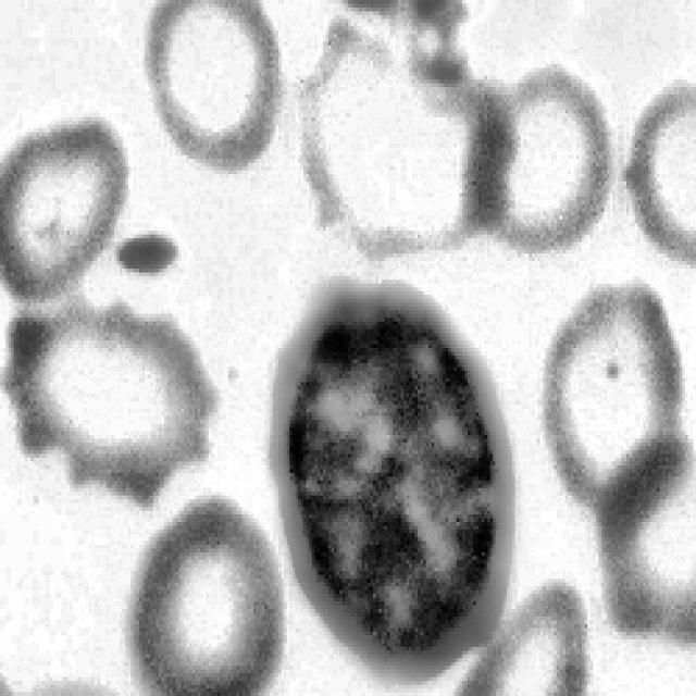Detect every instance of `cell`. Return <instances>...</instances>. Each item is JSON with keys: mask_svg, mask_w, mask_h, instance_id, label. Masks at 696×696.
Returning <instances> with one entry per match:
<instances>
[{"mask_svg": "<svg viewBox=\"0 0 696 696\" xmlns=\"http://www.w3.org/2000/svg\"><path fill=\"white\" fill-rule=\"evenodd\" d=\"M145 69L163 128L187 158L235 173L269 148L283 79L277 36L259 2H158Z\"/></svg>", "mask_w": 696, "mask_h": 696, "instance_id": "5", "label": "cell"}, {"mask_svg": "<svg viewBox=\"0 0 696 696\" xmlns=\"http://www.w3.org/2000/svg\"><path fill=\"white\" fill-rule=\"evenodd\" d=\"M683 374L659 296L647 285L589 293L556 334L543 389L544 425L567 492L591 510L674 442Z\"/></svg>", "mask_w": 696, "mask_h": 696, "instance_id": "4", "label": "cell"}, {"mask_svg": "<svg viewBox=\"0 0 696 696\" xmlns=\"http://www.w3.org/2000/svg\"><path fill=\"white\" fill-rule=\"evenodd\" d=\"M695 87L678 80L642 113L624 182L636 221L667 258L695 263Z\"/></svg>", "mask_w": 696, "mask_h": 696, "instance_id": "10", "label": "cell"}, {"mask_svg": "<svg viewBox=\"0 0 696 696\" xmlns=\"http://www.w3.org/2000/svg\"><path fill=\"white\" fill-rule=\"evenodd\" d=\"M694 451L684 437L594 506L604 599L620 633L695 644Z\"/></svg>", "mask_w": 696, "mask_h": 696, "instance_id": "8", "label": "cell"}, {"mask_svg": "<svg viewBox=\"0 0 696 696\" xmlns=\"http://www.w3.org/2000/svg\"><path fill=\"white\" fill-rule=\"evenodd\" d=\"M127 191L123 144L101 119L16 141L0 175L1 277L10 297L32 307L74 294L109 246Z\"/></svg>", "mask_w": 696, "mask_h": 696, "instance_id": "7", "label": "cell"}, {"mask_svg": "<svg viewBox=\"0 0 696 696\" xmlns=\"http://www.w3.org/2000/svg\"><path fill=\"white\" fill-rule=\"evenodd\" d=\"M270 467L297 581L339 637L423 649L504 605L512 452L463 349L375 336L295 368L273 387Z\"/></svg>", "mask_w": 696, "mask_h": 696, "instance_id": "1", "label": "cell"}, {"mask_svg": "<svg viewBox=\"0 0 696 696\" xmlns=\"http://www.w3.org/2000/svg\"><path fill=\"white\" fill-rule=\"evenodd\" d=\"M459 685L463 695H582L588 682L587 620L564 583L531 594L501 624Z\"/></svg>", "mask_w": 696, "mask_h": 696, "instance_id": "9", "label": "cell"}, {"mask_svg": "<svg viewBox=\"0 0 696 696\" xmlns=\"http://www.w3.org/2000/svg\"><path fill=\"white\" fill-rule=\"evenodd\" d=\"M477 182L481 233L529 253L564 251L599 222L612 182L601 102L560 65L506 95Z\"/></svg>", "mask_w": 696, "mask_h": 696, "instance_id": "6", "label": "cell"}, {"mask_svg": "<svg viewBox=\"0 0 696 696\" xmlns=\"http://www.w3.org/2000/svg\"><path fill=\"white\" fill-rule=\"evenodd\" d=\"M2 386L23 453H61L74 487L150 509L210 452L220 397L196 347L171 316L122 300L24 306L9 325Z\"/></svg>", "mask_w": 696, "mask_h": 696, "instance_id": "2", "label": "cell"}, {"mask_svg": "<svg viewBox=\"0 0 696 696\" xmlns=\"http://www.w3.org/2000/svg\"><path fill=\"white\" fill-rule=\"evenodd\" d=\"M285 638L281 573L259 525L233 501L188 504L149 543L126 614L135 680L153 695H257Z\"/></svg>", "mask_w": 696, "mask_h": 696, "instance_id": "3", "label": "cell"}]
</instances>
